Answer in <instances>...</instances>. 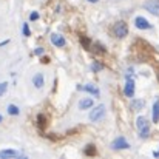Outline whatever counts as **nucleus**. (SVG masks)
Instances as JSON below:
<instances>
[{
	"label": "nucleus",
	"instance_id": "39448f33",
	"mask_svg": "<svg viewBox=\"0 0 159 159\" xmlns=\"http://www.w3.org/2000/svg\"><path fill=\"white\" fill-rule=\"evenodd\" d=\"M111 148H114V150H125V148H130V144L127 142L125 138L119 136V138H116L111 142Z\"/></svg>",
	"mask_w": 159,
	"mask_h": 159
},
{
	"label": "nucleus",
	"instance_id": "4468645a",
	"mask_svg": "<svg viewBox=\"0 0 159 159\" xmlns=\"http://www.w3.org/2000/svg\"><path fill=\"white\" fill-rule=\"evenodd\" d=\"M8 113L17 116V114L20 113V110H19V107H16V105H8Z\"/></svg>",
	"mask_w": 159,
	"mask_h": 159
},
{
	"label": "nucleus",
	"instance_id": "20e7f679",
	"mask_svg": "<svg viewBox=\"0 0 159 159\" xmlns=\"http://www.w3.org/2000/svg\"><path fill=\"white\" fill-rule=\"evenodd\" d=\"M144 8L148 12H152L153 16H158L159 17V0H145Z\"/></svg>",
	"mask_w": 159,
	"mask_h": 159
},
{
	"label": "nucleus",
	"instance_id": "f257e3e1",
	"mask_svg": "<svg viewBox=\"0 0 159 159\" xmlns=\"http://www.w3.org/2000/svg\"><path fill=\"white\" fill-rule=\"evenodd\" d=\"M136 127H138V130H139V134H141V138H147L148 136V133H150V127H148V120L144 117V116H139L138 117V120H136Z\"/></svg>",
	"mask_w": 159,
	"mask_h": 159
},
{
	"label": "nucleus",
	"instance_id": "dca6fc26",
	"mask_svg": "<svg viewBox=\"0 0 159 159\" xmlns=\"http://www.w3.org/2000/svg\"><path fill=\"white\" fill-rule=\"evenodd\" d=\"M6 90H8V82H2L0 84V96H3L6 93Z\"/></svg>",
	"mask_w": 159,
	"mask_h": 159
},
{
	"label": "nucleus",
	"instance_id": "6e6552de",
	"mask_svg": "<svg viewBox=\"0 0 159 159\" xmlns=\"http://www.w3.org/2000/svg\"><path fill=\"white\" fill-rule=\"evenodd\" d=\"M51 42H53L54 47H57V48H62L66 43L65 37L63 36H59V34H51Z\"/></svg>",
	"mask_w": 159,
	"mask_h": 159
},
{
	"label": "nucleus",
	"instance_id": "f3484780",
	"mask_svg": "<svg viewBox=\"0 0 159 159\" xmlns=\"http://www.w3.org/2000/svg\"><path fill=\"white\" fill-rule=\"evenodd\" d=\"M23 34L28 37V36H31V31H30V26H28V23H23Z\"/></svg>",
	"mask_w": 159,
	"mask_h": 159
},
{
	"label": "nucleus",
	"instance_id": "9d476101",
	"mask_svg": "<svg viewBox=\"0 0 159 159\" xmlns=\"http://www.w3.org/2000/svg\"><path fill=\"white\" fill-rule=\"evenodd\" d=\"M79 90H84V91H87V93H91V94H94V96H99V90H98L94 85H90V84H88V85H84V87L80 85Z\"/></svg>",
	"mask_w": 159,
	"mask_h": 159
},
{
	"label": "nucleus",
	"instance_id": "6ab92c4d",
	"mask_svg": "<svg viewBox=\"0 0 159 159\" xmlns=\"http://www.w3.org/2000/svg\"><path fill=\"white\" fill-rule=\"evenodd\" d=\"M85 155H94V148H93V145H88V148L85 150Z\"/></svg>",
	"mask_w": 159,
	"mask_h": 159
},
{
	"label": "nucleus",
	"instance_id": "1a4fd4ad",
	"mask_svg": "<svg viewBox=\"0 0 159 159\" xmlns=\"http://www.w3.org/2000/svg\"><path fill=\"white\" fill-rule=\"evenodd\" d=\"M124 93H125V96H128V98H133V96H134V82H133V80H127L125 88H124Z\"/></svg>",
	"mask_w": 159,
	"mask_h": 159
},
{
	"label": "nucleus",
	"instance_id": "2eb2a0df",
	"mask_svg": "<svg viewBox=\"0 0 159 159\" xmlns=\"http://www.w3.org/2000/svg\"><path fill=\"white\" fill-rule=\"evenodd\" d=\"M131 107H133V108H134L136 111H139V110H141V108L144 107V101H134V102L131 104Z\"/></svg>",
	"mask_w": 159,
	"mask_h": 159
},
{
	"label": "nucleus",
	"instance_id": "ddd939ff",
	"mask_svg": "<svg viewBox=\"0 0 159 159\" xmlns=\"http://www.w3.org/2000/svg\"><path fill=\"white\" fill-rule=\"evenodd\" d=\"M153 122H159V101H156L153 105Z\"/></svg>",
	"mask_w": 159,
	"mask_h": 159
},
{
	"label": "nucleus",
	"instance_id": "aec40b11",
	"mask_svg": "<svg viewBox=\"0 0 159 159\" xmlns=\"http://www.w3.org/2000/svg\"><path fill=\"white\" fill-rule=\"evenodd\" d=\"M39 19V12H31L30 14V20H37Z\"/></svg>",
	"mask_w": 159,
	"mask_h": 159
},
{
	"label": "nucleus",
	"instance_id": "f8f14e48",
	"mask_svg": "<svg viewBox=\"0 0 159 159\" xmlns=\"http://www.w3.org/2000/svg\"><path fill=\"white\" fill-rule=\"evenodd\" d=\"M90 107H93V99H90V98L82 99V101L79 102V108H80V110H85V108H90Z\"/></svg>",
	"mask_w": 159,
	"mask_h": 159
},
{
	"label": "nucleus",
	"instance_id": "423d86ee",
	"mask_svg": "<svg viewBox=\"0 0 159 159\" xmlns=\"http://www.w3.org/2000/svg\"><path fill=\"white\" fill-rule=\"evenodd\" d=\"M23 153L22 152H17V150H12V148H6V150H2L0 152V159H6V158H22Z\"/></svg>",
	"mask_w": 159,
	"mask_h": 159
},
{
	"label": "nucleus",
	"instance_id": "5701e85b",
	"mask_svg": "<svg viewBox=\"0 0 159 159\" xmlns=\"http://www.w3.org/2000/svg\"><path fill=\"white\" fill-rule=\"evenodd\" d=\"M153 155H155V156H159V152H155Z\"/></svg>",
	"mask_w": 159,
	"mask_h": 159
},
{
	"label": "nucleus",
	"instance_id": "7ed1b4c3",
	"mask_svg": "<svg viewBox=\"0 0 159 159\" xmlns=\"http://www.w3.org/2000/svg\"><path fill=\"white\" fill-rule=\"evenodd\" d=\"M105 105H98L94 110H91V113H90V120H93V122H98V120H101L104 116H105Z\"/></svg>",
	"mask_w": 159,
	"mask_h": 159
},
{
	"label": "nucleus",
	"instance_id": "0eeeda50",
	"mask_svg": "<svg viewBox=\"0 0 159 159\" xmlns=\"http://www.w3.org/2000/svg\"><path fill=\"white\" fill-rule=\"evenodd\" d=\"M134 25H136V28H139V30H150V28H152L150 22H148L147 19H144V17H136V19H134Z\"/></svg>",
	"mask_w": 159,
	"mask_h": 159
},
{
	"label": "nucleus",
	"instance_id": "b1692460",
	"mask_svg": "<svg viewBox=\"0 0 159 159\" xmlns=\"http://www.w3.org/2000/svg\"><path fill=\"white\" fill-rule=\"evenodd\" d=\"M2 119H3V117H2V114H0V122H2Z\"/></svg>",
	"mask_w": 159,
	"mask_h": 159
},
{
	"label": "nucleus",
	"instance_id": "412c9836",
	"mask_svg": "<svg viewBox=\"0 0 159 159\" xmlns=\"http://www.w3.org/2000/svg\"><path fill=\"white\" fill-rule=\"evenodd\" d=\"M43 51H45L43 48H36V50H34V54H36V56H42Z\"/></svg>",
	"mask_w": 159,
	"mask_h": 159
},
{
	"label": "nucleus",
	"instance_id": "a211bd4d",
	"mask_svg": "<svg viewBox=\"0 0 159 159\" xmlns=\"http://www.w3.org/2000/svg\"><path fill=\"white\" fill-rule=\"evenodd\" d=\"M102 68H104V66H102L101 63H93V65H91V70H93V71H101Z\"/></svg>",
	"mask_w": 159,
	"mask_h": 159
},
{
	"label": "nucleus",
	"instance_id": "4be33fe9",
	"mask_svg": "<svg viewBox=\"0 0 159 159\" xmlns=\"http://www.w3.org/2000/svg\"><path fill=\"white\" fill-rule=\"evenodd\" d=\"M88 2H90V3H96L98 0H88Z\"/></svg>",
	"mask_w": 159,
	"mask_h": 159
},
{
	"label": "nucleus",
	"instance_id": "9b49d317",
	"mask_svg": "<svg viewBox=\"0 0 159 159\" xmlns=\"http://www.w3.org/2000/svg\"><path fill=\"white\" fill-rule=\"evenodd\" d=\"M33 84H34L36 88H42V87H43V76H42L40 73L36 74V76L33 77Z\"/></svg>",
	"mask_w": 159,
	"mask_h": 159
},
{
	"label": "nucleus",
	"instance_id": "f03ea898",
	"mask_svg": "<svg viewBox=\"0 0 159 159\" xmlns=\"http://www.w3.org/2000/svg\"><path fill=\"white\" fill-rule=\"evenodd\" d=\"M113 33H114V36L119 37V39L125 37V36L128 34V26H127V23H125V22H117V23L114 25V28H113Z\"/></svg>",
	"mask_w": 159,
	"mask_h": 159
}]
</instances>
